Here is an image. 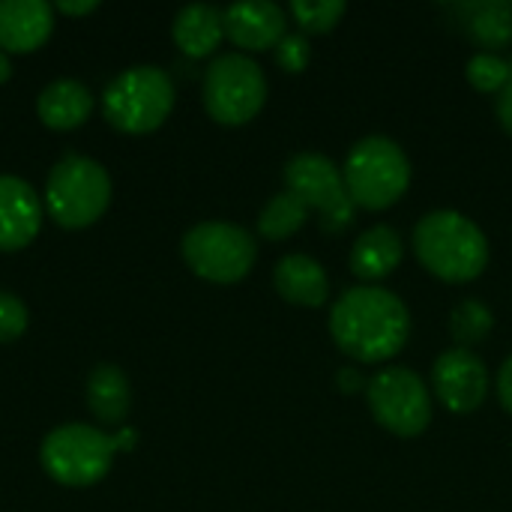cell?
Here are the masks:
<instances>
[{
    "label": "cell",
    "mask_w": 512,
    "mask_h": 512,
    "mask_svg": "<svg viewBox=\"0 0 512 512\" xmlns=\"http://www.w3.org/2000/svg\"><path fill=\"white\" fill-rule=\"evenodd\" d=\"M273 285L282 300H288L294 306H309V309L321 306L330 294L324 267L312 255H300V252L279 258V264L273 270Z\"/></svg>",
    "instance_id": "17"
},
{
    "label": "cell",
    "mask_w": 512,
    "mask_h": 512,
    "mask_svg": "<svg viewBox=\"0 0 512 512\" xmlns=\"http://www.w3.org/2000/svg\"><path fill=\"white\" fill-rule=\"evenodd\" d=\"M492 327H495L492 309L483 300H474V297L462 300L453 309V315H450V333L459 342L456 348H468L471 351V345H480L492 333Z\"/></svg>",
    "instance_id": "21"
},
{
    "label": "cell",
    "mask_w": 512,
    "mask_h": 512,
    "mask_svg": "<svg viewBox=\"0 0 512 512\" xmlns=\"http://www.w3.org/2000/svg\"><path fill=\"white\" fill-rule=\"evenodd\" d=\"M9 75H12L9 54H6V51H0V84H6V81H9Z\"/></svg>",
    "instance_id": "32"
},
{
    "label": "cell",
    "mask_w": 512,
    "mask_h": 512,
    "mask_svg": "<svg viewBox=\"0 0 512 512\" xmlns=\"http://www.w3.org/2000/svg\"><path fill=\"white\" fill-rule=\"evenodd\" d=\"M174 81L159 66H132L102 93L105 120L126 135L156 132L174 108Z\"/></svg>",
    "instance_id": "4"
},
{
    "label": "cell",
    "mask_w": 512,
    "mask_h": 512,
    "mask_svg": "<svg viewBox=\"0 0 512 512\" xmlns=\"http://www.w3.org/2000/svg\"><path fill=\"white\" fill-rule=\"evenodd\" d=\"M414 255L444 282H474L489 267V240L471 216L432 210L414 228Z\"/></svg>",
    "instance_id": "2"
},
{
    "label": "cell",
    "mask_w": 512,
    "mask_h": 512,
    "mask_svg": "<svg viewBox=\"0 0 512 512\" xmlns=\"http://www.w3.org/2000/svg\"><path fill=\"white\" fill-rule=\"evenodd\" d=\"M87 408L105 426H123L132 408V387L123 369L102 363L87 378Z\"/></svg>",
    "instance_id": "19"
},
{
    "label": "cell",
    "mask_w": 512,
    "mask_h": 512,
    "mask_svg": "<svg viewBox=\"0 0 512 512\" xmlns=\"http://www.w3.org/2000/svg\"><path fill=\"white\" fill-rule=\"evenodd\" d=\"M117 456L114 435H105L87 423H66L45 435L39 462L45 474L69 489H87L108 477Z\"/></svg>",
    "instance_id": "6"
},
{
    "label": "cell",
    "mask_w": 512,
    "mask_h": 512,
    "mask_svg": "<svg viewBox=\"0 0 512 512\" xmlns=\"http://www.w3.org/2000/svg\"><path fill=\"white\" fill-rule=\"evenodd\" d=\"M135 429H129V426H120V432L114 435V444H117V453H129V450H135Z\"/></svg>",
    "instance_id": "31"
},
{
    "label": "cell",
    "mask_w": 512,
    "mask_h": 512,
    "mask_svg": "<svg viewBox=\"0 0 512 512\" xmlns=\"http://www.w3.org/2000/svg\"><path fill=\"white\" fill-rule=\"evenodd\" d=\"M285 186L309 210L321 213L327 231H342L354 222V201L348 198L342 168L321 153H297L285 162Z\"/></svg>",
    "instance_id": "10"
},
{
    "label": "cell",
    "mask_w": 512,
    "mask_h": 512,
    "mask_svg": "<svg viewBox=\"0 0 512 512\" xmlns=\"http://www.w3.org/2000/svg\"><path fill=\"white\" fill-rule=\"evenodd\" d=\"M306 219H309V207L285 189L273 195L258 213V234L264 240H288L306 225Z\"/></svg>",
    "instance_id": "20"
},
{
    "label": "cell",
    "mask_w": 512,
    "mask_h": 512,
    "mask_svg": "<svg viewBox=\"0 0 512 512\" xmlns=\"http://www.w3.org/2000/svg\"><path fill=\"white\" fill-rule=\"evenodd\" d=\"M264 102L267 78L249 54L228 51L213 57L204 72V108L216 123L243 126L258 117Z\"/></svg>",
    "instance_id": "7"
},
{
    "label": "cell",
    "mask_w": 512,
    "mask_h": 512,
    "mask_svg": "<svg viewBox=\"0 0 512 512\" xmlns=\"http://www.w3.org/2000/svg\"><path fill=\"white\" fill-rule=\"evenodd\" d=\"M90 111H93V93L75 78L51 81L36 99L39 120L54 132H69V129L84 126Z\"/></svg>",
    "instance_id": "15"
},
{
    "label": "cell",
    "mask_w": 512,
    "mask_h": 512,
    "mask_svg": "<svg viewBox=\"0 0 512 512\" xmlns=\"http://www.w3.org/2000/svg\"><path fill=\"white\" fill-rule=\"evenodd\" d=\"M27 321H30L27 306L15 294L0 291V345H9V342L21 339L24 330H27Z\"/></svg>",
    "instance_id": "25"
},
{
    "label": "cell",
    "mask_w": 512,
    "mask_h": 512,
    "mask_svg": "<svg viewBox=\"0 0 512 512\" xmlns=\"http://www.w3.org/2000/svg\"><path fill=\"white\" fill-rule=\"evenodd\" d=\"M273 51H276V63L285 72H303L309 66V57H312L306 33H285L282 42Z\"/></svg>",
    "instance_id": "26"
},
{
    "label": "cell",
    "mask_w": 512,
    "mask_h": 512,
    "mask_svg": "<svg viewBox=\"0 0 512 512\" xmlns=\"http://www.w3.org/2000/svg\"><path fill=\"white\" fill-rule=\"evenodd\" d=\"M186 267L213 282V285H234L249 276L258 258L255 237L231 222H201L183 234L180 243Z\"/></svg>",
    "instance_id": "8"
},
{
    "label": "cell",
    "mask_w": 512,
    "mask_h": 512,
    "mask_svg": "<svg viewBox=\"0 0 512 512\" xmlns=\"http://www.w3.org/2000/svg\"><path fill=\"white\" fill-rule=\"evenodd\" d=\"M171 36L177 48L189 57H210L219 42L225 39V21L222 9L210 3H189L174 15Z\"/></svg>",
    "instance_id": "18"
},
{
    "label": "cell",
    "mask_w": 512,
    "mask_h": 512,
    "mask_svg": "<svg viewBox=\"0 0 512 512\" xmlns=\"http://www.w3.org/2000/svg\"><path fill=\"white\" fill-rule=\"evenodd\" d=\"M342 177L354 207L387 210L408 192L411 162L393 138L366 135L348 150Z\"/></svg>",
    "instance_id": "3"
},
{
    "label": "cell",
    "mask_w": 512,
    "mask_h": 512,
    "mask_svg": "<svg viewBox=\"0 0 512 512\" xmlns=\"http://www.w3.org/2000/svg\"><path fill=\"white\" fill-rule=\"evenodd\" d=\"M366 396L372 417L396 438H417L432 423V393L414 369H381L366 384Z\"/></svg>",
    "instance_id": "9"
},
{
    "label": "cell",
    "mask_w": 512,
    "mask_h": 512,
    "mask_svg": "<svg viewBox=\"0 0 512 512\" xmlns=\"http://www.w3.org/2000/svg\"><path fill=\"white\" fill-rule=\"evenodd\" d=\"M363 384H369V381H363V375L357 369H339V387L345 393H357V390H363Z\"/></svg>",
    "instance_id": "30"
},
{
    "label": "cell",
    "mask_w": 512,
    "mask_h": 512,
    "mask_svg": "<svg viewBox=\"0 0 512 512\" xmlns=\"http://www.w3.org/2000/svg\"><path fill=\"white\" fill-rule=\"evenodd\" d=\"M498 399L512 414V354L504 360V366L498 372Z\"/></svg>",
    "instance_id": "27"
},
{
    "label": "cell",
    "mask_w": 512,
    "mask_h": 512,
    "mask_svg": "<svg viewBox=\"0 0 512 512\" xmlns=\"http://www.w3.org/2000/svg\"><path fill=\"white\" fill-rule=\"evenodd\" d=\"M225 36L243 51H270L282 42L288 18L285 9L267 0L258 3H234L222 9Z\"/></svg>",
    "instance_id": "13"
},
{
    "label": "cell",
    "mask_w": 512,
    "mask_h": 512,
    "mask_svg": "<svg viewBox=\"0 0 512 512\" xmlns=\"http://www.w3.org/2000/svg\"><path fill=\"white\" fill-rule=\"evenodd\" d=\"M54 9L42 0H0V51L30 54L48 42Z\"/></svg>",
    "instance_id": "14"
},
{
    "label": "cell",
    "mask_w": 512,
    "mask_h": 512,
    "mask_svg": "<svg viewBox=\"0 0 512 512\" xmlns=\"http://www.w3.org/2000/svg\"><path fill=\"white\" fill-rule=\"evenodd\" d=\"M108 204L111 177L96 159L69 153L51 168L45 183V210L60 228H90L105 216Z\"/></svg>",
    "instance_id": "5"
},
{
    "label": "cell",
    "mask_w": 512,
    "mask_h": 512,
    "mask_svg": "<svg viewBox=\"0 0 512 512\" xmlns=\"http://www.w3.org/2000/svg\"><path fill=\"white\" fill-rule=\"evenodd\" d=\"M432 390L453 414H474L489 396V369L468 348L444 351L432 366Z\"/></svg>",
    "instance_id": "11"
},
{
    "label": "cell",
    "mask_w": 512,
    "mask_h": 512,
    "mask_svg": "<svg viewBox=\"0 0 512 512\" xmlns=\"http://www.w3.org/2000/svg\"><path fill=\"white\" fill-rule=\"evenodd\" d=\"M471 36L483 48H504L512 42V6L510 3H483L471 15Z\"/></svg>",
    "instance_id": "22"
},
{
    "label": "cell",
    "mask_w": 512,
    "mask_h": 512,
    "mask_svg": "<svg viewBox=\"0 0 512 512\" xmlns=\"http://www.w3.org/2000/svg\"><path fill=\"white\" fill-rule=\"evenodd\" d=\"M54 9H57V12H63V15H87V12H96V9H99V3H96V0H84V3L60 0Z\"/></svg>",
    "instance_id": "29"
},
{
    "label": "cell",
    "mask_w": 512,
    "mask_h": 512,
    "mask_svg": "<svg viewBox=\"0 0 512 512\" xmlns=\"http://www.w3.org/2000/svg\"><path fill=\"white\" fill-rule=\"evenodd\" d=\"M498 120H501V126L507 129L512 135V81L498 93Z\"/></svg>",
    "instance_id": "28"
},
{
    "label": "cell",
    "mask_w": 512,
    "mask_h": 512,
    "mask_svg": "<svg viewBox=\"0 0 512 512\" xmlns=\"http://www.w3.org/2000/svg\"><path fill=\"white\" fill-rule=\"evenodd\" d=\"M288 12L306 33H330L336 21L345 15V3L342 0H294Z\"/></svg>",
    "instance_id": "24"
},
{
    "label": "cell",
    "mask_w": 512,
    "mask_h": 512,
    "mask_svg": "<svg viewBox=\"0 0 512 512\" xmlns=\"http://www.w3.org/2000/svg\"><path fill=\"white\" fill-rule=\"evenodd\" d=\"M330 336L351 360L387 363L405 348L411 336V315L393 291L357 285L333 303Z\"/></svg>",
    "instance_id": "1"
},
{
    "label": "cell",
    "mask_w": 512,
    "mask_h": 512,
    "mask_svg": "<svg viewBox=\"0 0 512 512\" xmlns=\"http://www.w3.org/2000/svg\"><path fill=\"white\" fill-rule=\"evenodd\" d=\"M402 237L390 225H372L351 246V273L366 285L390 276L402 264Z\"/></svg>",
    "instance_id": "16"
},
{
    "label": "cell",
    "mask_w": 512,
    "mask_h": 512,
    "mask_svg": "<svg viewBox=\"0 0 512 512\" xmlns=\"http://www.w3.org/2000/svg\"><path fill=\"white\" fill-rule=\"evenodd\" d=\"M45 204L39 192L12 174H0V252L27 249L42 228Z\"/></svg>",
    "instance_id": "12"
},
{
    "label": "cell",
    "mask_w": 512,
    "mask_h": 512,
    "mask_svg": "<svg viewBox=\"0 0 512 512\" xmlns=\"http://www.w3.org/2000/svg\"><path fill=\"white\" fill-rule=\"evenodd\" d=\"M468 81L480 90V93H501L507 84L512 81V66L504 60V57H498V54H492V51H480V54H474L471 60H468Z\"/></svg>",
    "instance_id": "23"
}]
</instances>
